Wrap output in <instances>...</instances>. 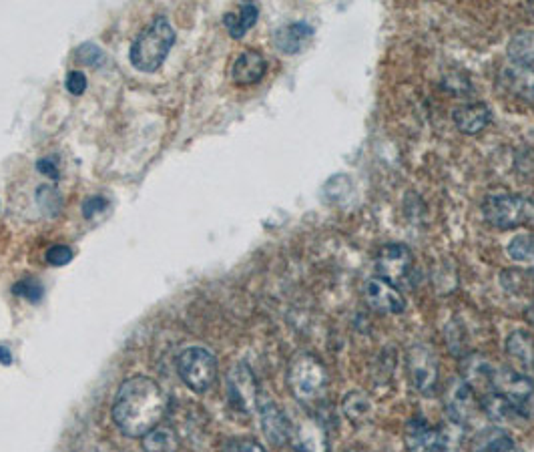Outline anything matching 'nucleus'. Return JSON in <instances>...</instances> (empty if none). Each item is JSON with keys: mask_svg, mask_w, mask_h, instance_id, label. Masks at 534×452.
<instances>
[{"mask_svg": "<svg viewBox=\"0 0 534 452\" xmlns=\"http://www.w3.org/2000/svg\"><path fill=\"white\" fill-rule=\"evenodd\" d=\"M227 398L229 404L239 412L249 414L257 410V400H259L257 380L245 362L235 364L227 372Z\"/></svg>", "mask_w": 534, "mask_h": 452, "instance_id": "nucleus-9", "label": "nucleus"}, {"mask_svg": "<svg viewBox=\"0 0 534 452\" xmlns=\"http://www.w3.org/2000/svg\"><path fill=\"white\" fill-rule=\"evenodd\" d=\"M498 83L510 95L534 105V69L522 65L504 67L498 75Z\"/></svg>", "mask_w": 534, "mask_h": 452, "instance_id": "nucleus-15", "label": "nucleus"}, {"mask_svg": "<svg viewBox=\"0 0 534 452\" xmlns=\"http://www.w3.org/2000/svg\"><path fill=\"white\" fill-rule=\"evenodd\" d=\"M290 442L298 452H328V432L316 418H300L292 422Z\"/></svg>", "mask_w": 534, "mask_h": 452, "instance_id": "nucleus-12", "label": "nucleus"}, {"mask_svg": "<svg viewBox=\"0 0 534 452\" xmlns=\"http://www.w3.org/2000/svg\"><path fill=\"white\" fill-rule=\"evenodd\" d=\"M348 452H364V450H356V448H354V450H348Z\"/></svg>", "mask_w": 534, "mask_h": 452, "instance_id": "nucleus-38", "label": "nucleus"}, {"mask_svg": "<svg viewBox=\"0 0 534 452\" xmlns=\"http://www.w3.org/2000/svg\"><path fill=\"white\" fill-rule=\"evenodd\" d=\"M107 207H109V199L105 195H91L83 201V215L87 219H91V217L103 213Z\"/></svg>", "mask_w": 534, "mask_h": 452, "instance_id": "nucleus-33", "label": "nucleus"}, {"mask_svg": "<svg viewBox=\"0 0 534 452\" xmlns=\"http://www.w3.org/2000/svg\"><path fill=\"white\" fill-rule=\"evenodd\" d=\"M77 59H79V63H83L87 67H99L105 61V53L97 45L85 43L77 49Z\"/></svg>", "mask_w": 534, "mask_h": 452, "instance_id": "nucleus-30", "label": "nucleus"}, {"mask_svg": "<svg viewBox=\"0 0 534 452\" xmlns=\"http://www.w3.org/2000/svg\"><path fill=\"white\" fill-rule=\"evenodd\" d=\"M444 402H446V410H448L450 420H454L462 426L474 416V412L478 408L474 390L464 380H452L450 382Z\"/></svg>", "mask_w": 534, "mask_h": 452, "instance_id": "nucleus-13", "label": "nucleus"}, {"mask_svg": "<svg viewBox=\"0 0 534 452\" xmlns=\"http://www.w3.org/2000/svg\"><path fill=\"white\" fill-rule=\"evenodd\" d=\"M364 298L368 306L378 314L398 316L406 312V300L398 288L382 278H370L364 288Z\"/></svg>", "mask_w": 534, "mask_h": 452, "instance_id": "nucleus-11", "label": "nucleus"}, {"mask_svg": "<svg viewBox=\"0 0 534 452\" xmlns=\"http://www.w3.org/2000/svg\"><path fill=\"white\" fill-rule=\"evenodd\" d=\"M376 270L378 278L386 280L398 290L414 286V256L404 244H386L376 256Z\"/></svg>", "mask_w": 534, "mask_h": 452, "instance_id": "nucleus-7", "label": "nucleus"}, {"mask_svg": "<svg viewBox=\"0 0 534 452\" xmlns=\"http://www.w3.org/2000/svg\"><path fill=\"white\" fill-rule=\"evenodd\" d=\"M404 440L410 452H438V426H432L426 418L414 416L406 424Z\"/></svg>", "mask_w": 534, "mask_h": 452, "instance_id": "nucleus-18", "label": "nucleus"}, {"mask_svg": "<svg viewBox=\"0 0 534 452\" xmlns=\"http://www.w3.org/2000/svg\"><path fill=\"white\" fill-rule=\"evenodd\" d=\"M37 203L45 213L49 211L51 215H57L63 205V195L53 185H41L37 189Z\"/></svg>", "mask_w": 534, "mask_h": 452, "instance_id": "nucleus-28", "label": "nucleus"}, {"mask_svg": "<svg viewBox=\"0 0 534 452\" xmlns=\"http://www.w3.org/2000/svg\"><path fill=\"white\" fill-rule=\"evenodd\" d=\"M73 260V250L69 246H63V244H55L47 250V262L51 266H67L69 262Z\"/></svg>", "mask_w": 534, "mask_h": 452, "instance_id": "nucleus-32", "label": "nucleus"}, {"mask_svg": "<svg viewBox=\"0 0 534 452\" xmlns=\"http://www.w3.org/2000/svg\"><path fill=\"white\" fill-rule=\"evenodd\" d=\"M412 386L422 396H434L438 388V360L430 346L414 344L406 356Z\"/></svg>", "mask_w": 534, "mask_h": 452, "instance_id": "nucleus-8", "label": "nucleus"}, {"mask_svg": "<svg viewBox=\"0 0 534 452\" xmlns=\"http://www.w3.org/2000/svg\"><path fill=\"white\" fill-rule=\"evenodd\" d=\"M484 219L496 230H514L534 223V203L522 195L498 191L486 195L482 203Z\"/></svg>", "mask_w": 534, "mask_h": 452, "instance_id": "nucleus-4", "label": "nucleus"}, {"mask_svg": "<svg viewBox=\"0 0 534 452\" xmlns=\"http://www.w3.org/2000/svg\"><path fill=\"white\" fill-rule=\"evenodd\" d=\"M490 392L502 396L524 420L534 418V384L512 368H494Z\"/></svg>", "mask_w": 534, "mask_h": 452, "instance_id": "nucleus-6", "label": "nucleus"}, {"mask_svg": "<svg viewBox=\"0 0 534 452\" xmlns=\"http://www.w3.org/2000/svg\"><path fill=\"white\" fill-rule=\"evenodd\" d=\"M37 169H39L43 175H47L49 179H53V181H59V177H61V173H59V165H57L51 157H47V159H39Z\"/></svg>", "mask_w": 534, "mask_h": 452, "instance_id": "nucleus-35", "label": "nucleus"}, {"mask_svg": "<svg viewBox=\"0 0 534 452\" xmlns=\"http://www.w3.org/2000/svg\"><path fill=\"white\" fill-rule=\"evenodd\" d=\"M257 414H259V424H261L265 438L270 440L274 446H282V444L290 442L292 420L272 398L259 396Z\"/></svg>", "mask_w": 534, "mask_h": 452, "instance_id": "nucleus-10", "label": "nucleus"}, {"mask_svg": "<svg viewBox=\"0 0 534 452\" xmlns=\"http://www.w3.org/2000/svg\"><path fill=\"white\" fill-rule=\"evenodd\" d=\"M265 73L267 61L259 51L253 49L243 51L231 67V79L235 85H255L265 77Z\"/></svg>", "mask_w": 534, "mask_h": 452, "instance_id": "nucleus-16", "label": "nucleus"}, {"mask_svg": "<svg viewBox=\"0 0 534 452\" xmlns=\"http://www.w3.org/2000/svg\"><path fill=\"white\" fill-rule=\"evenodd\" d=\"M342 410L350 422L364 424V422H370L374 416V402L370 400L368 394L354 390V392L346 394V398L342 402Z\"/></svg>", "mask_w": 534, "mask_h": 452, "instance_id": "nucleus-23", "label": "nucleus"}, {"mask_svg": "<svg viewBox=\"0 0 534 452\" xmlns=\"http://www.w3.org/2000/svg\"><path fill=\"white\" fill-rule=\"evenodd\" d=\"M177 448H179V438L175 430L169 426L159 424L143 436L145 452H177Z\"/></svg>", "mask_w": 534, "mask_h": 452, "instance_id": "nucleus-24", "label": "nucleus"}, {"mask_svg": "<svg viewBox=\"0 0 534 452\" xmlns=\"http://www.w3.org/2000/svg\"><path fill=\"white\" fill-rule=\"evenodd\" d=\"M482 408L484 412L496 420V422H502V424H510V422H518V420H524L502 396H498L496 392H486L482 396Z\"/></svg>", "mask_w": 534, "mask_h": 452, "instance_id": "nucleus-25", "label": "nucleus"}, {"mask_svg": "<svg viewBox=\"0 0 534 452\" xmlns=\"http://www.w3.org/2000/svg\"><path fill=\"white\" fill-rule=\"evenodd\" d=\"M288 386L302 404L318 402L328 390V368L314 354H298L288 368Z\"/></svg>", "mask_w": 534, "mask_h": 452, "instance_id": "nucleus-3", "label": "nucleus"}, {"mask_svg": "<svg viewBox=\"0 0 534 452\" xmlns=\"http://www.w3.org/2000/svg\"><path fill=\"white\" fill-rule=\"evenodd\" d=\"M221 452H265L263 446L247 436H239V438H231L223 444Z\"/></svg>", "mask_w": 534, "mask_h": 452, "instance_id": "nucleus-31", "label": "nucleus"}, {"mask_svg": "<svg viewBox=\"0 0 534 452\" xmlns=\"http://www.w3.org/2000/svg\"><path fill=\"white\" fill-rule=\"evenodd\" d=\"M173 45H175V29L165 17H157L131 43L129 49L131 65L141 73H155L165 63Z\"/></svg>", "mask_w": 534, "mask_h": 452, "instance_id": "nucleus-2", "label": "nucleus"}, {"mask_svg": "<svg viewBox=\"0 0 534 452\" xmlns=\"http://www.w3.org/2000/svg\"><path fill=\"white\" fill-rule=\"evenodd\" d=\"M312 37H314V27L306 21H298V23H290L278 29L274 35V45L284 55H298L306 49Z\"/></svg>", "mask_w": 534, "mask_h": 452, "instance_id": "nucleus-17", "label": "nucleus"}, {"mask_svg": "<svg viewBox=\"0 0 534 452\" xmlns=\"http://www.w3.org/2000/svg\"><path fill=\"white\" fill-rule=\"evenodd\" d=\"M177 374L197 394L207 392L217 380V358L203 346L185 348L177 356Z\"/></svg>", "mask_w": 534, "mask_h": 452, "instance_id": "nucleus-5", "label": "nucleus"}, {"mask_svg": "<svg viewBox=\"0 0 534 452\" xmlns=\"http://www.w3.org/2000/svg\"><path fill=\"white\" fill-rule=\"evenodd\" d=\"M506 352L518 372L534 384V336L530 332H512L506 340Z\"/></svg>", "mask_w": 534, "mask_h": 452, "instance_id": "nucleus-14", "label": "nucleus"}, {"mask_svg": "<svg viewBox=\"0 0 534 452\" xmlns=\"http://www.w3.org/2000/svg\"><path fill=\"white\" fill-rule=\"evenodd\" d=\"M526 318H528V322H530V324H534V304L528 308V312H526Z\"/></svg>", "mask_w": 534, "mask_h": 452, "instance_id": "nucleus-37", "label": "nucleus"}, {"mask_svg": "<svg viewBox=\"0 0 534 452\" xmlns=\"http://www.w3.org/2000/svg\"><path fill=\"white\" fill-rule=\"evenodd\" d=\"M13 294L15 296H21V298H25V300H29V302H39L41 298H43V294H45V290H43V284L37 280V278H23V280H19L15 286H13Z\"/></svg>", "mask_w": 534, "mask_h": 452, "instance_id": "nucleus-29", "label": "nucleus"}, {"mask_svg": "<svg viewBox=\"0 0 534 452\" xmlns=\"http://www.w3.org/2000/svg\"><path fill=\"white\" fill-rule=\"evenodd\" d=\"M65 87H67V91H69L71 95H75V97L83 95L85 89H87V77H85V73H83V71H71V73L67 75Z\"/></svg>", "mask_w": 534, "mask_h": 452, "instance_id": "nucleus-34", "label": "nucleus"}, {"mask_svg": "<svg viewBox=\"0 0 534 452\" xmlns=\"http://www.w3.org/2000/svg\"><path fill=\"white\" fill-rule=\"evenodd\" d=\"M452 119L458 131H462L464 135H478L484 127L490 125L492 111L484 103H470L456 107L452 111Z\"/></svg>", "mask_w": 534, "mask_h": 452, "instance_id": "nucleus-19", "label": "nucleus"}, {"mask_svg": "<svg viewBox=\"0 0 534 452\" xmlns=\"http://www.w3.org/2000/svg\"><path fill=\"white\" fill-rule=\"evenodd\" d=\"M508 55L514 61V65L534 69V33L514 35L508 45Z\"/></svg>", "mask_w": 534, "mask_h": 452, "instance_id": "nucleus-26", "label": "nucleus"}, {"mask_svg": "<svg viewBox=\"0 0 534 452\" xmlns=\"http://www.w3.org/2000/svg\"><path fill=\"white\" fill-rule=\"evenodd\" d=\"M0 364H3V366H11L13 364V354H11L9 346H0Z\"/></svg>", "mask_w": 534, "mask_h": 452, "instance_id": "nucleus-36", "label": "nucleus"}, {"mask_svg": "<svg viewBox=\"0 0 534 452\" xmlns=\"http://www.w3.org/2000/svg\"><path fill=\"white\" fill-rule=\"evenodd\" d=\"M508 256L518 264H526L534 268V236L532 234L516 236L508 244Z\"/></svg>", "mask_w": 534, "mask_h": 452, "instance_id": "nucleus-27", "label": "nucleus"}, {"mask_svg": "<svg viewBox=\"0 0 534 452\" xmlns=\"http://www.w3.org/2000/svg\"><path fill=\"white\" fill-rule=\"evenodd\" d=\"M257 17L259 9L253 3H243L237 13H227L223 17V25L233 39H241L257 23Z\"/></svg>", "mask_w": 534, "mask_h": 452, "instance_id": "nucleus-22", "label": "nucleus"}, {"mask_svg": "<svg viewBox=\"0 0 534 452\" xmlns=\"http://www.w3.org/2000/svg\"><path fill=\"white\" fill-rule=\"evenodd\" d=\"M167 396L149 376L125 380L113 402V420L117 428L131 438H143L163 420Z\"/></svg>", "mask_w": 534, "mask_h": 452, "instance_id": "nucleus-1", "label": "nucleus"}, {"mask_svg": "<svg viewBox=\"0 0 534 452\" xmlns=\"http://www.w3.org/2000/svg\"><path fill=\"white\" fill-rule=\"evenodd\" d=\"M470 452H520L514 438L502 426H488L474 434Z\"/></svg>", "mask_w": 534, "mask_h": 452, "instance_id": "nucleus-20", "label": "nucleus"}, {"mask_svg": "<svg viewBox=\"0 0 534 452\" xmlns=\"http://www.w3.org/2000/svg\"><path fill=\"white\" fill-rule=\"evenodd\" d=\"M494 368L496 366L492 362H488L482 354H468L466 360L462 362V378L472 390L484 388L486 392H490Z\"/></svg>", "mask_w": 534, "mask_h": 452, "instance_id": "nucleus-21", "label": "nucleus"}]
</instances>
